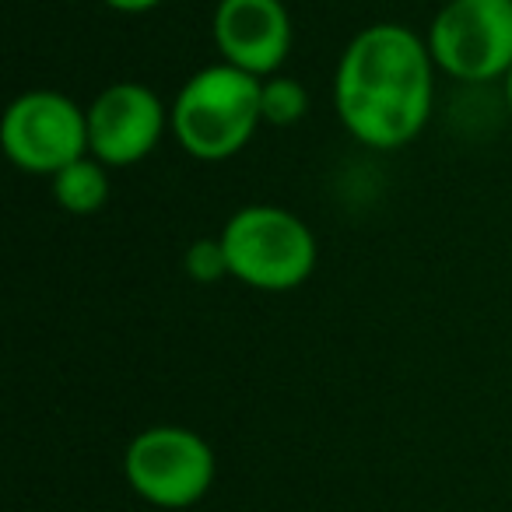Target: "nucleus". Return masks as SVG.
I'll return each instance as SVG.
<instances>
[{"instance_id": "12", "label": "nucleus", "mask_w": 512, "mask_h": 512, "mask_svg": "<svg viewBox=\"0 0 512 512\" xmlns=\"http://www.w3.org/2000/svg\"><path fill=\"white\" fill-rule=\"evenodd\" d=\"M106 8L120 11V15H144V11H155L162 8L165 0H102Z\"/></svg>"}, {"instance_id": "4", "label": "nucleus", "mask_w": 512, "mask_h": 512, "mask_svg": "<svg viewBox=\"0 0 512 512\" xmlns=\"http://www.w3.org/2000/svg\"><path fill=\"white\" fill-rule=\"evenodd\" d=\"M218 460L211 442L183 425H151L127 442L123 477L155 509H190L211 491Z\"/></svg>"}, {"instance_id": "10", "label": "nucleus", "mask_w": 512, "mask_h": 512, "mask_svg": "<svg viewBox=\"0 0 512 512\" xmlns=\"http://www.w3.org/2000/svg\"><path fill=\"white\" fill-rule=\"evenodd\" d=\"M260 113L264 123L271 127H292L309 113V92L302 81L288 78V74H274V78L260 81Z\"/></svg>"}, {"instance_id": "13", "label": "nucleus", "mask_w": 512, "mask_h": 512, "mask_svg": "<svg viewBox=\"0 0 512 512\" xmlns=\"http://www.w3.org/2000/svg\"><path fill=\"white\" fill-rule=\"evenodd\" d=\"M505 109H509V116H512V71L505 74Z\"/></svg>"}, {"instance_id": "8", "label": "nucleus", "mask_w": 512, "mask_h": 512, "mask_svg": "<svg viewBox=\"0 0 512 512\" xmlns=\"http://www.w3.org/2000/svg\"><path fill=\"white\" fill-rule=\"evenodd\" d=\"M211 39L221 64L253 78H274L292 53V15L281 0H218Z\"/></svg>"}, {"instance_id": "3", "label": "nucleus", "mask_w": 512, "mask_h": 512, "mask_svg": "<svg viewBox=\"0 0 512 512\" xmlns=\"http://www.w3.org/2000/svg\"><path fill=\"white\" fill-rule=\"evenodd\" d=\"M228 278L256 292H292L316 271V235L295 211L278 204L239 207L218 232Z\"/></svg>"}, {"instance_id": "7", "label": "nucleus", "mask_w": 512, "mask_h": 512, "mask_svg": "<svg viewBox=\"0 0 512 512\" xmlns=\"http://www.w3.org/2000/svg\"><path fill=\"white\" fill-rule=\"evenodd\" d=\"M88 155L109 169L137 165L158 148L169 127L165 102L141 81H113L88 102Z\"/></svg>"}, {"instance_id": "1", "label": "nucleus", "mask_w": 512, "mask_h": 512, "mask_svg": "<svg viewBox=\"0 0 512 512\" xmlns=\"http://www.w3.org/2000/svg\"><path fill=\"white\" fill-rule=\"evenodd\" d=\"M435 60L414 29L365 25L334 71V109L358 144L397 151L418 141L435 106Z\"/></svg>"}, {"instance_id": "5", "label": "nucleus", "mask_w": 512, "mask_h": 512, "mask_svg": "<svg viewBox=\"0 0 512 512\" xmlns=\"http://www.w3.org/2000/svg\"><path fill=\"white\" fill-rule=\"evenodd\" d=\"M425 43L435 67L453 81H505L512 71V0H446Z\"/></svg>"}, {"instance_id": "2", "label": "nucleus", "mask_w": 512, "mask_h": 512, "mask_svg": "<svg viewBox=\"0 0 512 512\" xmlns=\"http://www.w3.org/2000/svg\"><path fill=\"white\" fill-rule=\"evenodd\" d=\"M264 123L260 78L228 64L190 74L169 106V130L179 148L200 162H225L239 155Z\"/></svg>"}, {"instance_id": "6", "label": "nucleus", "mask_w": 512, "mask_h": 512, "mask_svg": "<svg viewBox=\"0 0 512 512\" xmlns=\"http://www.w3.org/2000/svg\"><path fill=\"white\" fill-rule=\"evenodd\" d=\"M0 144L11 165L53 179L60 169L88 155V113L64 92H22L0 123Z\"/></svg>"}, {"instance_id": "9", "label": "nucleus", "mask_w": 512, "mask_h": 512, "mask_svg": "<svg viewBox=\"0 0 512 512\" xmlns=\"http://www.w3.org/2000/svg\"><path fill=\"white\" fill-rule=\"evenodd\" d=\"M53 200L64 207L67 214H95L106 207L109 200V165H102L99 158L85 155L78 162H71L67 169H60L50 179Z\"/></svg>"}, {"instance_id": "11", "label": "nucleus", "mask_w": 512, "mask_h": 512, "mask_svg": "<svg viewBox=\"0 0 512 512\" xmlns=\"http://www.w3.org/2000/svg\"><path fill=\"white\" fill-rule=\"evenodd\" d=\"M183 271L190 281L197 285H214V281L228 278V260H225V249H221V239H197L190 242L183 256Z\"/></svg>"}]
</instances>
